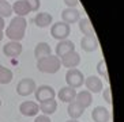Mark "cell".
I'll list each match as a JSON object with an SVG mask.
<instances>
[{
  "label": "cell",
  "instance_id": "1",
  "mask_svg": "<svg viewBox=\"0 0 124 122\" xmlns=\"http://www.w3.org/2000/svg\"><path fill=\"white\" fill-rule=\"evenodd\" d=\"M26 26H27V22L23 16H15L6 29V37H8L11 41L21 42V40H23L25 37Z\"/></svg>",
  "mask_w": 124,
  "mask_h": 122
},
{
  "label": "cell",
  "instance_id": "2",
  "mask_svg": "<svg viewBox=\"0 0 124 122\" xmlns=\"http://www.w3.org/2000/svg\"><path fill=\"white\" fill-rule=\"evenodd\" d=\"M60 67H62L60 58L57 56H53V54H49L46 57H42V58L37 60V68L42 73H49V75L56 73V72H59Z\"/></svg>",
  "mask_w": 124,
  "mask_h": 122
},
{
  "label": "cell",
  "instance_id": "3",
  "mask_svg": "<svg viewBox=\"0 0 124 122\" xmlns=\"http://www.w3.org/2000/svg\"><path fill=\"white\" fill-rule=\"evenodd\" d=\"M66 81H67V84H68V87L77 90V88L83 86V83H85L83 73L77 68L68 69V72L66 73Z\"/></svg>",
  "mask_w": 124,
  "mask_h": 122
},
{
  "label": "cell",
  "instance_id": "4",
  "mask_svg": "<svg viewBox=\"0 0 124 122\" xmlns=\"http://www.w3.org/2000/svg\"><path fill=\"white\" fill-rule=\"evenodd\" d=\"M70 33H71V27H70V25H67L64 22H56L55 25H52L51 27V35L59 41L67 40Z\"/></svg>",
  "mask_w": 124,
  "mask_h": 122
},
{
  "label": "cell",
  "instance_id": "5",
  "mask_svg": "<svg viewBox=\"0 0 124 122\" xmlns=\"http://www.w3.org/2000/svg\"><path fill=\"white\" fill-rule=\"evenodd\" d=\"M36 88V81L30 77H25V79L19 80V83L16 84V92L19 96H29L30 94H34Z\"/></svg>",
  "mask_w": 124,
  "mask_h": 122
},
{
  "label": "cell",
  "instance_id": "6",
  "mask_svg": "<svg viewBox=\"0 0 124 122\" xmlns=\"http://www.w3.org/2000/svg\"><path fill=\"white\" fill-rule=\"evenodd\" d=\"M34 95H36V101L42 103V102L55 99L56 92H55V90H53V87H51V86H40V87L36 88Z\"/></svg>",
  "mask_w": 124,
  "mask_h": 122
},
{
  "label": "cell",
  "instance_id": "7",
  "mask_svg": "<svg viewBox=\"0 0 124 122\" xmlns=\"http://www.w3.org/2000/svg\"><path fill=\"white\" fill-rule=\"evenodd\" d=\"M79 62H80V56L75 50L70 52V53H67L60 57V64L64 68H70V69L77 68L78 65H79Z\"/></svg>",
  "mask_w": 124,
  "mask_h": 122
},
{
  "label": "cell",
  "instance_id": "8",
  "mask_svg": "<svg viewBox=\"0 0 124 122\" xmlns=\"http://www.w3.org/2000/svg\"><path fill=\"white\" fill-rule=\"evenodd\" d=\"M85 86H86L89 92H91V94H98L104 90L102 80L100 79L98 76H89V77H86L85 79Z\"/></svg>",
  "mask_w": 124,
  "mask_h": 122
},
{
  "label": "cell",
  "instance_id": "9",
  "mask_svg": "<svg viewBox=\"0 0 124 122\" xmlns=\"http://www.w3.org/2000/svg\"><path fill=\"white\" fill-rule=\"evenodd\" d=\"M19 111L25 117H34L40 113V107H38V103H36V102L25 101L19 106Z\"/></svg>",
  "mask_w": 124,
  "mask_h": 122
},
{
  "label": "cell",
  "instance_id": "10",
  "mask_svg": "<svg viewBox=\"0 0 124 122\" xmlns=\"http://www.w3.org/2000/svg\"><path fill=\"white\" fill-rule=\"evenodd\" d=\"M3 53L7 57H18L22 53V45L16 41H10L3 46Z\"/></svg>",
  "mask_w": 124,
  "mask_h": 122
},
{
  "label": "cell",
  "instance_id": "11",
  "mask_svg": "<svg viewBox=\"0 0 124 122\" xmlns=\"http://www.w3.org/2000/svg\"><path fill=\"white\" fill-rule=\"evenodd\" d=\"M91 118L94 122H109L110 119V113L109 110L104 106H97L91 111Z\"/></svg>",
  "mask_w": 124,
  "mask_h": 122
},
{
  "label": "cell",
  "instance_id": "12",
  "mask_svg": "<svg viewBox=\"0 0 124 122\" xmlns=\"http://www.w3.org/2000/svg\"><path fill=\"white\" fill-rule=\"evenodd\" d=\"M75 96H77V90L75 88H71L68 86L60 88V91L57 92L59 101L64 102V103H71V102H74L75 101Z\"/></svg>",
  "mask_w": 124,
  "mask_h": 122
},
{
  "label": "cell",
  "instance_id": "13",
  "mask_svg": "<svg viewBox=\"0 0 124 122\" xmlns=\"http://www.w3.org/2000/svg\"><path fill=\"white\" fill-rule=\"evenodd\" d=\"M62 19H63L64 23H67V25L79 22L80 12L77 10V8H66V10L62 11Z\"/></svg>",
  "mask_w": 124,
  "mask_h": 122
},
{
  "label": "cell",
  "instance_id": "14",
  "mask_svg": "<svg viewBox=\"0 0 124 122\" xmlns=\"http://www.w3.org/2000/svg\"><path fill=\"white\" fill-rule=\"evenodd\" d=\"M80 47L85 52H94L98 49V41L94 35H83L80 40Z\"/></svg>",
  "mask_w": 124,
  "mask_h": 122
},
{
  "label": "cell",
  "instance_id": "15",
  "mask_svg": "<svg viewBox=\"0 0 124 122\" xmlns=\"http://www.w3.org/2000/svg\"><path fill=\"white\" fill-rule=\"evenodd\" d=\"M75 50V45H74L72 41L70 40H63V41H59V43L56 45V56L59 58L64 56V54L70 53V52Z\"/></svg>",
  "mask_w": 124,
  "mask_h": 122
},
{
  "label": "cell",
  "instance_id": "16",
  "mask_svg": "<svg viewBox=\"0 0 124 122\" xmlns=\"http://www.w3.org/2000/svg\"><path fill=\"white\" fill-rule=\"evenodd\" d=\"M11 7H12V12L16 14V16H23L25 18L27 14H30V8L26 4L25 0H16Z\"/></svg>",
  "mask_w": 124,
  "mask_h": 122
},
{
  "label": "cell",
  "instance_id": "17",
  "mask_svg": "<svg viewBox=\"0 0 124 122\" xmlns=\"http://www.w3.org/2000/svg\"><path fill=\"white\" fill-rule=\"evenodd\" d=\"M67 111H68V115L71 117V119H78L79 117L83 115V111H85V107L83 106H80L78 102H71L68 103V108H67Z\"/></svg>",
  "mask_w": 124,
  "mask_h": 122
},
{
  "label": "cell",
  "instance_id": "18",
  "mask_svg": "<svg viewBox=\"0 0 124 122\" xmlns=\"http://www.w3.org/2000/svg\"><path fill=\"white\" fill-rule=\"evenodd\" d=\"M75 102L83 106L85 108L89 107L91 103H93V96H91V92H89L87 90L86 91H80V92H77V96H75Z\"/></svg>",
  "mask_w": 124,
  "mask_h": 122
},
{
  "label": "cell",
  "instance_id": "19",
  "mask_svg": "<svg viewBox=\"0 0 124 122\" xmlns=\"http://www.w3.org/2000/svg\"><path fill=\"white\" fill-rule=\"evenodd\" d=\"M49 54H52V49L49 46V43H46V42L37 43L36 49H34V56H36L37 60L38 58H42V57H46Z\"/></svg>",
  "mask_w": 124,
  "mask_h": 122
},
{
  "label": "cell",
  "instance_id": "20",
  "mask_svg": "<svg viewBox=\"0 0 124 122\" xmlns=\"http://www.w3.org/2000/svg\"><path fill=\"white\" fill-rule=\"evenodd\" d=\"M41 113H44V115H51L57 110V102L55 99H51V101L42 102V103L38 104Z\"/></svg>",
  "mask_w": 124,
  "mask_h": 122
},
{
  "label": "cell",
  "instance_id": "21",
  "mask_svg": "<svg viewBox=\"0 0 124 122\" xmlns=\"http://www.w3.org/2000/svg\"><path fill=\"white\" fill-rule=\"evenodd\" d=\"M34 23H36L38 27H46L52 23V15L48 14V12H40V14L36 15L34 18Z\"/></svg>",
  "mask_w": 124,
  "mask_h": 122
},
{
  "label": "cell",
  "instance_id": "22",
  "mask_svg": "<svg viewBox=\"0 0 124 122\" xmlns=\"http://www.w3.org/2000/svg\"><path fill=\"white\" fill-rule=\"evenodd\" d=\"M79 30L82 31L83 35H94V27L91 25L89 18H82L79 19Z\"/></svg>",
  "mask_w": 124,
  "mask_h": 122
},
{
  "label": "cell",
  "instance_id": "23",
  "mask_svg": "<svg viewBox=\"0 0 124 122\" xmlns=\"http://www.w3.org/2000/svg\"><path fill=\"white\" fill-rule=\"evenodd\" d=\"M12 71L0 64V84H8L12 81Z\"/></svg>",
  "mask_w": 124,
  "mask_h": 122
},
{
  "label": "cell",
  "instance_id": "24",
  "mask_svg": "<svg viewBox=\"0 0 124 122\" xmlns=\"http://www.w3.org/2000/svg\"><path fill=\"white\" fill-rule=\"evenodd\" d=\"M12 14V7L7 0H0V16L1 18H8Z\"/></svg>",
  "mask_w": 124,
  "mask_h": 122
},
{
  "label": "cell",
  "instance_id": "25",
  "mask_svg": "<svg viewBox=\"0 0 124 122\" xmlns=\"http://www.w3.org/2000/svg\"><path fill=\"white\" fill-rule=\"evenodd\" d=\"M97 72H98V75L102 76L106 81L109 80V76H108V69H106V62L104 60H101L98 64H97Z\"/></svg>",
  "mask_w": 124,
  "mask_h": 122
},
{
  "label": "cell",
  "instance_id": "26",
  "mask_svg": "<svg viewBox=\"0 0 124 122\" xmlns=\"http://www.w3.org/2000/svg\"><path fill=\"white\" fill-rule=\"evenodd\" d=\"M26 1V4L29 6V8H30V12L31 11H38V8H40V0H25Z\"/></svg>",
  "mask_w": 124,
  "mask_h": 122
},
{
  "label": "cell",
  "instance_id": "27",
  "mask_svg": "<svg viewBox=\"0 0 124 122\" xmlns=\"http://www.w3.org/2000/svg\"><path fill=\"white\" fill-rule=\"evenodd\" d=\"M104 91V99L106 101L108 104H112V92H110V87H106Z\"/></svg>",
  "mask_w": 124,
  "mask_h": 122
},
{
  "label": "cell",
  "instance_id": "28",
  "mask_svg": "<svg viewBox=\"0 0 124 122\" xmlns=\"http://www.w3.org/2000/svg\"><path fill=\"white\" fill-rule=\"evenodd\" d=\"M64 3L68 6V8H75L79 4V0H64Z\"/></svg>",
  "mask_w": 124,
  "mask_h": 122
},
{
  "label": "cell",
  "instance_id": "29",
  "mask_svg": "<svg viewBox=\"0 0 124 122\" xmlns=\"http://www.w3.org/2000/svg\"><path fill=\"white\" fill-rule=\"evenodd\" d=\"M34 122H52V121L49 118V115H38Z\"/></svg>",
  "mask_w": 124,
  "mask_h": 122
},
{
  "label": "cell",
  "instance_id": "30",
  "mask_svg": "<svg viewBox=\"0 0 124 122\" xmlns=\"http://www.w3.org/2000/svg\"><path fill=\"white\" fill-rule=\"evenodd\" d=\"M4 26H6V23H4V18H1V16H0V30H3Z\"/></svg>",
  "mask_w": 124,
  "mask_h": 122
},
{
  "label": "cell",
  "instance_id": "31",
  "mask_svg": "<svg viewBox=\"0 0 124 122\" xmlns=\"http://www.w3.org/2000/svg\"><path fill=\"white\" fill-rule=\"evenodd\" d=\"M3 37H4V33H3V30H0V41L3 40Z\"/></svg>",
  "mask_w": 124,
  "mask_h": 122
},
{
  "label": "cell",
  "instance_id": "32",
  "mask_svg": "<svg viewBox=\"0 0 124 122\" xmlns=\"http://www.w3.org/2000/svg\"><path fill=\"white\" fill-rule=\"evenodd\" d=\"M67 122H78V121H77V119H68Z\"/></svg>",
  "mask_w": 124,
  "mask_h": 122
},
{
  "label": "cell",
  "instance_id": "33",
  "mask_svg": "<svg viewBox=\"0 0 124 122\" xmlns=\"http://www.w3.org/2000/svg\"><path fill=\"white\" fill-rule=\"evenodd\" d=\"M0 106H1V99H0Z\"/></svg>",
  "mask_w": 124,
  "mask_h": 122
}]
</instances>
